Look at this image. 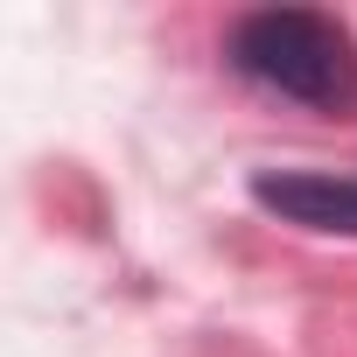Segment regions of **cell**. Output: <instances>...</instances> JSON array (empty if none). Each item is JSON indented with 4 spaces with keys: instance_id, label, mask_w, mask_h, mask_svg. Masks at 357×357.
I'll use <instances>...</instances> for the list:
<instances>
[{
    "instance_id": "cell-2",
    "label": "cell",
    "mask_w": 357,
    "mask_h": 357,
    "mask_svg": "<svg viewBox=\"0 0 357 357\" xmlns=\"http://www.w3.org/2000/svg\"><path fill=\"white\" fill-rule=\"evenodd\" d=\"M259 211L301 225V231H350L357 238V175H329V168H259L252 175Z\"/></svg>"
},
{
    "instance_id": "cell-1",
    "label": "cell",
    "mask_w": 357,
    "mask_h": 357,
    "mask_svg": "<svg viewBox=\"0 0 357 357\" xmlns=\"http://www.w3.org/2000/svg\"><path fill=\"white\" fill-rule=\"evenodd\" d=\"M225 50H231L238 77H252L294 105H315L329 119L357 112V36L322 8H252L231 22Z\"/></svg>"
}]
</instances>
